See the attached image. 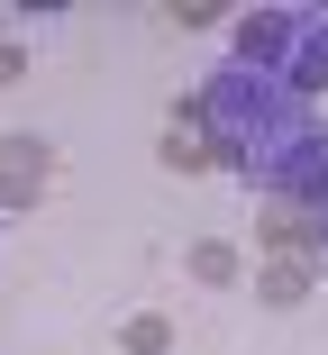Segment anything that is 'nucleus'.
Segmentation results:
<instances>
[{
    "label": "nucleus",
    "instance_id": "1",
    "mask_svg": "<svg viewBox=\"0 0 328 355\" xmlns=\"http://www.w3.org/2000/svg\"><path fill=\"white\" fill-rule=\"evenodd\" d=\"M265 173L283 191H328V137L319 128H283L274 146H265Z\"/></svg>",
    "mask_w": 328,
    "mask_h": 355
},
{
    "label": "nucleus",
    "instance_id": "2",
    "mask_svg": "<svg viewBox=\"0 0 328 355\" xmlns=\"http://www.w3.org/2000/svg\"><path fill=\"white\" fill-rule=\"evenodd\" d=\"M319 83H328V19H310L283 55V92H319Z\"/></svg>",
    "mask_w": 328,
    "mask_h": 355
}]
</instances>
